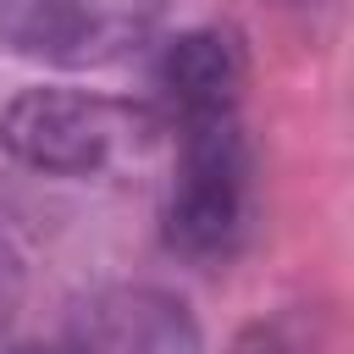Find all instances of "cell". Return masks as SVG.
Segmentation results:
<instances>
[{"label": "cell", "mask_w": 354, "mask_h": 354, "mask_svg": "<svg viewBox=\"0 0 354 354\" xmlns=\"http://www.w3.org/2000/svg\"><path fill=\"white\" fill-rule=\"evenodd\" d=\"M160 133L155 105L88 88H22L0 105V149L44 177H100L144 155Z\"/></svg>", "instance_id": "6da1fadb"}, {"label": "cell", "mask_w": 354, "mask_h": 354, "mask_svg": "<svg viewBox=\"0 0 354 354\" xmlns=\"http://www.w3.org/2000/svg\"><path fill=\"white\" fill-rule=\"evenodd\" d=\"M171 133H177V160L160 210L166 249L194 266L227 260L249 227V194H254V155L243 122L232 111V116L177 122Z\"/></svg>", "instance_id": "7a4b0ae2"}, {"label": "cell", "mask_w": 354, "mask_h": 354, "mask_svg": "<svg viewBox=\"0 0 354 354\" xmlns=\"http://www.w3.org/2000/svg\"><path fill=\"white\" fill-rule=\"evenodd\" d=\"M166 0H0V50L50 72H100L138 55Z\"/></svg>", "instance_id": "3957f363"}, {"label": "cell", "mask_w": 354, "mask_h": 354, "mask_svg": "<svg viewBox=\"0 0 354 354\" xmlns=\"http://www.w3.org/2000/svg\"><path fill=\"white\" fill-rule=\"evenodd\" d=\"M55 354H205L194 310L149 282H105L72 299Z\"/></svg>", "instance_id": "277c9868"}, {"label": "cell", "mask_w": 354, "mask_h": 354, "mask_svg": "<svg viewBox=\"0 0 354 354\" xmlns=\"http://www.w3.org/2000/svg\"><path fill=\"white\" fill-rule=\"evenodd\" d=\"M149 83H155V116L166 127L199 116H232L249 83L243 39L232 28H188L160 44Z\"/></svg>", "instance_id": "5b68a950"}, {"label": "cell", "mask_w": 354, "mask_h": 354, "mask_svg": "<svg viewBox=\"0 0 354 354\" xmlns=\"http://www.w3.org/2000/svg\"><path fill=\"white\" fill-rule=\"evenodd\" d=\"M0 299H6V254H0Z\"/></svg>", "instance_id": "8992f818"}, {"label": "cell", "mask_w": 354, "mask_h": 354, "mask_svg": "<svg viewBox=\"0 0 354 354\" xmlns=\"http://www.w3.org/2000/svg\"><path fill=\"white\" fill-rule=\"evenodd\" d=\"M282 6H299V0H282Z\"/></svg>", "instance_id": "52a82bcc"}]
</instances>
